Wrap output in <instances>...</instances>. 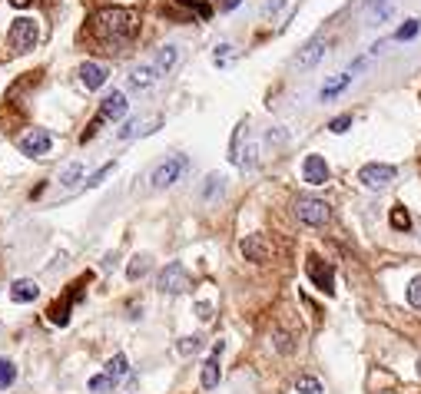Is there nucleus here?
Instances as JSON below:
<instances>
[{
    "label": "nucleus",
    "mask_w": 421,
    "mask_h": 394,
    "mask_svg": "<svg viewBox=\"0 0 421 394\" xmlns=\"http://www.w3.org/2000/svg\"><path fill=\"white\" fill-rule=\"evenodd\" d=\"M296 391L299 394H322V381L312 378V375H302V378L296 381Z\"/></svg>",
    "instance_id": "a878e982"
},
{
    "label": "nucleus",
    "mask_w": 421,
    "mask_h": 394,
    "mask_svg": "<svg viewBox=\"0 0 421 394\" xmlns=\"http://www.w3.org/2000/svg\"><path fill=\"white\" fill-rule=\"evenodd\" d=\"M302 176H305V182L309 186H326L328 182V163L322 159V156H305V163H302Z\"/></svg>",
    "instance_id": "9d476101"
},
{
    "label": "nucleus",
    "mask_w": 421,
    "mask_h": 394,
    "mask_svg": "<svg viewBox=\"0 0 421 394\" xmlns=\"http://www.w3.org/2000/svg\"><path fill=\"white\" fill-rule=\"evenodd\" d=\"M418 378H421V358H418Z\"/></svg>",
    "instance_id": "58836bf2"
},
{
    "label": "nucleus",
    "mask_w": 421,
    "mask_h": 394,
    "mask_svg": "<svg viewBox=\"0 0 421 394\" xmlns=\"http://www.w3.org/2000/svg\"><path fill=\"white\" fill-rule=\"evenodd\" d=\"M421 30V20H405L401 27L395 30V40H411V37H418Z\"/></svg>",
    "instance_id": "cd10ccee"
},
{
    "label": "nucleus",
    "mask_w": 421,
    "mask_h": 394,
    "mask_svg": "<svg viewBox=\"0 0 421 394\" xmlns=\"http://www.w3.org/2000/svg\"><path fill=\"white\" fill-rule=\"evenodd\" d=\"M199 384H203L206 391H213L219 384V358H209L203 365V371H199Z\"/></svg>",
    "instance_id": "aec40b11"
},
{
    "label": "nucleus",
    "mask_w": 421,
    "mask_h": 394,
    "mask_svg": "<svg viewBox=\"0 0 421 394\" xmlns=\"http://www.w3.org/2000/svg\"><path fill=\"white\" fill-rule=\"evenodd\" d=\"M305 272H309V278H312V282L322 288L326 295H332V292H335V269H332L328 262H322V258L312 255L309 262H305Z\"/></svg>",
    "instance_id": "0eeeda50"
},
{
    "label": "nucleus",
    "mask_w": 421,
    "mask_h": 394,
    "mask_svg": "<svg viewBox=\"0 0 421 394\" xmlns=\"http://www.w3.org/2000/svg\"><path fill=\"white\" fill-rule=\"evenodd\" d=\"M37 295H40V285L33 278H17L14 285H10V299L17 305H30V301H37Z\"/></svg>",
    "instance_id": "2eb2a0df"
},
{
    "label": "nucleus",
    "mask_w": 421,
    "mask_h": 394,
    "mask_svg": "<svg viewBox=\"0 0 421 394\" xmlns=\"http://www.w3.org/2000/svg\"><path fill=\"white\" fill-rule=\"evenodd\" d=\"M10 3H14V7H17V10H20V7H27V3H30V0H10Z\"/></svg>",
    "instance_id": "4c0bfd02"
},
{
    "label": "nucleus",
    "mask_w": 421,
    "mask_h": 394,
    "mask_svg": "<svg viewBox=\"0 0 421 394\" xmlns=\"http://www.w3.org/2000/svg\"><path fill=\"white\" fill-rule=\"evenodd\" d=\"M163 126V116L160 113H153V116H143V120H133L126 123L120 129V139H136V136H150V133H156Z\"/></svg>",
    "instance_id": "1a4fd4ad"
},
{
    "label": "nucleus",
    "mask_w": 421,
    "mask_h": 394,
    "mask_svg": "<svg viewBox=\"0 0 421 394\" xmlns=\"http://www.w3.org/2000/svg\"><path fill=\"white\" fill-rule=\"evenodd\" d=\"M156 288H160L163 295H183V292H190L192 278H190V272H186V265H183V262H169L163 272L156 275Z\"/></svg>",
    "instance_id": "20e7f679"
},
{
    "label": "nucleus",
    "mask_w": 421,
    "mask_h": 394,
    "mask_svg": "<svg viewBox=\"0 0 421 394\" xmlns=\"http://www.w3.org/2000/svg\"><path fill=\"white\" fill-rule=\"evenodd\" d=\"M73 299H77V292H70L67 299H63V301H56L54 308H50V322H54V325L63 328V325L70 322V305H73Z\"/></svg>",
    "instance_id": "6ab92c4d"
},
{
    "label": "nucleus",
    "mask_w": 421,
    "mask_h": 394,
    "mask_svg": "<svg viewBox=\"0 0 421 394\" xmlns=\"http://www.w3.org/2000/svg\"><path fill=\"white\" fill-rule=\"evenodd\" d=\"M408 305H411V308H421V275H415V278L408 282Z\"/></svg>",
    "instance_id": "c85d7f7f"
},
{
    "label": "nucleus",
    "mask_w": 421,
    "mask_h": 394,
    "mask_svg": "<svg viewBox=\"0 0 421 394\" xmlns=\"http://www.w3.org/2000/svg\"><path fill=\"white\" fill-rule=\"evenodd\" d=\"M176 352L179 354H199L203 352V335H186V338H179V345H176Z\"/></svg>",
    "instance_id": "b1692460"
},
{
    "label": "nucleus",
    "mask_w": 421,
    "mask_h": 394,
    "mask_svg": "<svg viewBox=\"0 0 421 394\" xmlns=\"http://www.w3.org/2000/svg\"><path fill=\"white\" fill-rule=\"evenodd\" d=\"M7 40L14 47L17 54H30L37 40H40V27H37V20H30V17H17L10 30H7Z\"/></svg>",
    "instance_id": "7ed1b4c3"
},
{
    "label": "nucleus",
    "mask_w": 421,
    "mask_h": 394,
    "mask_svg": "<svg viewBox=\"0 0 421 394\" xmlns=\"http://www.w3.org/2000/svg\"><path fill=\"white\" fill-rule=\"evenodd\" d=\"M107 77H109V73H107V67H103V63L86 60V63L80 67V83L86 86V90H100V86L107 83Z\"/></svg>",
    "instance_id": "f8f14e48"
},
{
    "label": "nucleus",
    "mask_w": 421,
    "mask_h": 394,
    "mask_svg": "<svg viewBox=\"0 0 421 394\" xmlns=\"http://www.w3.org/2000/svg\"><path fill=\"white\" fill-rule=\"evenodd\" d=\"M176 60H179V47L176 43H166V47H160V54H156V73H169V70L176 67Z\"/></svg>",
    "instance_id": "f3484780"
},
{
    "label": "nucleus",
    "mask_w": 421,
    "mask_h": 394,
    "mask_svg": "<svg viewBox=\"0 0 421 394\" xmlns=\"http://www.w3.org/2000/svg\"><path fill=\"white\" fill-rule=\"evenodd\" d=\"M289 0H266V3H262V14L266 17H275L279 14V10H282V7H286Z\"/></svg>",
    "instance_id": "72a5a7b5"
},
{
    "label": "nucleus",
    "mask_w": 421,
    "mask_h": 394,
    "mask_svg": "<svg viewBox=\"0 0 421 394\" xmlns=\"http://www.w3.org/2000/svg\"><path fill=\"white\" fill-rule=\"evenodd\" d=\"M229 43H219L216 47V54H213V63H216V67H222V63H226V60H229Z\"/></svg>",
    "instance_id": "f704fd0d"
},
{
    "label": "nucleus",
    "mask_w": 421,
    "mask_h": 394,
    "mask_svg": "<svg viewBox=\"0 0 421 394\" xmlns=\"http://www.w3.org/2000/svg\"><path fill=\"white\" fill-rule=\"evenodd\" d=\"M80 176H83V166L73 163V166H67V169H63L60 182H63V186H77V182H80Z\"/></svg>",
    "instance_id": "7c9ffc66"
},
{
    "label": "nucleus",
    "mask_w": 421,
    "mask_h": 394,
    "mask_svg": "<svg viewBox=\"0 0 421 394\" xmlns=\"http://www.w3.org/2000/svg\"><path fill=\"white\" fill-rule=\"evenodd\" d=\"M239 7V0H222V10H236Z\"/></svg>",
    "instance_id": "e433bc0d"
},
{
    "label": "nucleus",
    "mask_w": 421,
    "mask_h": 394,
    "mask_svg": "<svg viewBox=\"0 0 421 394\" xmlns=\"http://www.w3.org/2000/svg\"><path fill=\"white\" fill-rule=\"evenodd\" d=\"M349 126H352V116H335V120L328 123L332 133H349Z\"/></svg>",
    "instance_id": "473e14b6"
},
{
    "label": "nucleus",
    "mask_w": 421,
    "mask_h": 394,
    "mask_svg": "<svg viewBox=\"0 0 421 394\" xmlns=\"http://www.w3.org/2000/svg\"><path fill=\"white\" fill-rule=\"evenodd\" d=\"M222 189H226V179L219 176V173H209L203 182V189H199V196H203V203H213L216 196H222Z\"/></svg>",
    "instance_id": "a211bd4d"
},
{
    "label": "nucleus",
    "mask_w": 421,
    "mask_h": 394,
    "mask_svg": "<svg viewBox=\"0 0 421 394\" xmlns=\"http://www.w3.org/2000/svg\"><path fill=\"white\" fill-rule=\"evenodd\" d=\"M395 179H398V169L388 163H365L358 169V182L365 189H385V186H392Z\"/></svg>",
    "instance_id": "423d86ee"
},
{
    "label": "nucleus",
    "mask_w": 421,
    "mask_h": 394,
    "mask_svg": "<svg viewBox=\"0 0 421 394\" xmlns=\"http://www.w3.org/2000/svg\"><path fill=\"white\" fill-rule=\"evenodd\" d=\"M156 77H160L156 67H136L133 73L126 77V83H130V90H139V93H143V90H150L153 83H156Z\"/></svg>",
    "instance_id": "dca6fc26"
},
{
    "label": "nucleus",
    "mask_w": 421,
    "mask_h": 394,
    "mask_svg": "<svg viewBox=\"0 0 421 394\" xmlns=\"http://www.w3.org/2000/svg\"><path fill=\"white\" fill-rule=\"evenodd\" d=\"M296 216H299V222L319 229V226H326L328 219H332V209H328V203H322V199L302 196V199H296Z\"/></svg>",
    "instance_id": "39448f33"
},
{
    "label": "nucleus",
    "mask_w": 421,
    "mask_h": 394,
    "mask_svg": "<svg viewBox=\"0 0 421 394\" xmlns=\"http://www.w3.org/2000/svg\"><path fill=\"white\" fill-rule=\"evenodd\" d=\"M126 365H130V361H126V354H113V358L107 361V375L113 381H123V378H126V371H130Z\"/></svg>",
    "instance_id": "4be33fe9"
},
{
    "label": "nucleus",
    "mask_w": 421,
    "mask_h": 394,
    "mask_svg": "<svg viewBox=\"0 0 421 394\" xmlns=\"http://www.w3.org/2000/svg\"><path fill=\"white\" fill-rule=\"evenodd\" d=\"M14 381H17V368H14V361L0 358V391H7V388H10Z\"/></svg>",
    "instance_id": "393cba45"
},
{
    "label": "nucleus",
    "mask_w": 421,
    "mask_h": 394,
    "mask_svg": "<svg viewBox=\"0 0 421 394\" xmlns=\"http://www.w3.org/2000/svg\"><path fill=\"white\" fill-rule=\"evenodd\" d=\"M136 14L126 10V7H103L93 14V33L103 43H126L136 37Z\"/></svg>",
    "instance_id": "f257e3e1"
},
{
    "label": "nucleus",
    "mask_w": 421,
    "mask_h": 394,
    "mask_svg": "<svg viewBox=\"0 0 421 394\" xmlns=\"http://www.w3.org/2000/svg\"><path fill=\"white\" fill-rule=\"evenodd\" d=\"M146 272H150V255H136L133 262H130V269H126V278H130V282H139Z\"/></svg>",
    "instance_id": "5701e85b"
},
{
    "label": "nucleus",
    "mask_w": 421,
    "mask_h": 394,
    "mask_svg": "<svg viewBox=\"0 0 421 394\" xmlns=\"http://www.w3.org/2000/svg\"><path fill=\"white\" fill-rule=\"evenodd\" d=\"M113 169H116V163H107L103 169H100V173H93V176H90V182H86V186H90V189H93V186H100V182H103V179L113 173Z\"/></svg>",
    "instance_id": "2f4dec72"
},
{
    "label": "nucleus",
    "mask_w": 421,
    "mask_h": 394,
    "mask_svg": "<svg viewBox=\"0 0 421 394\" xmlns=\"http://www.w3.org/2000/svg\"><path fill=\"white\" fill-rule=\"evenodd\" d=\"M196 312H199L203 322H213V305H209V301H199V305H196Z\"/></svg>",
    "instance_id": "c9c22d12"
},
{
    "label": "nucleus",
    "mask_w": 421,
    "mask_h": 394,
    "mask_svg": "<svg viewBox=\"0 0 421 394\" xmlns=\"http://www.w3.org/2000/svg\"><path fill=\"white\" fill-rule=\"evenodd\" d=\"M126 109H130L126 96H123V93H109L107 100L100 103V120H123V116H126Z\"/></svg>",
    "instance_id": "ddd939ff"
},
{
    "label": "nucleus",
    "mask_w": 421,
    "mask_h": 394,
    "mask_svg": "<svg viewBox=\"0 0 421 394\" xmlns=\"http://www.w3.org/2000/svg\"><path fill=\"white\" fill-rule=\"evenodd\" d=\"M349 83H352V73H339V77H332V80L322 86V100H335V96L349 86Z\"/></svg>",
    "instance_id": "412c9836"
},
{
    "label": "nucleus",
    "mask_w": 421,
    "mask_h": 394,
    "mask_svg": "<svg viewBox=\"0 0 421 394\" xmlns=\"http://www.w3.org/2000/svg\"><path fill=\"white\" fill-rule=\"evenodd\" d=\"M239 249H243V255L249 262H269V255H272V245L266 235H245Z\"/></svg>",
    "instance_id": "9b49d317"
},
{
    "label": "nucleus",
    "mask_w": 421,
    "mask_h": 394,
    "mask_svg": "<svg viewBox=\"0 0 421 394\" xmlns=\"http://www.w3.org/2000/svg\"><path fill=\"white\" fill-rule=\"evenodd\" d=\"M326 47H328V43L322 40V37H315V40L309 43V47H305L299 56H296V67H299V70H312L315 63L326 56Z\"/></svg>",
    "instance_id": "4468645a"
},
{
    "label": "nucleus",
    "mask_w": 421,
    "mask_h": 394,
    "mask_svg": "<svg viewBox=\"0 0 421 394\" xmlns=\"http://www.w3.org/2000/svg\"><path fill=\"white\" fill-rule=\"evenodd\" d=\"M113 384H116V381L109 378V375H96V378H90V391H93V394L113 391Z\"/></svg>",
    "instance_id": "c756f323"
},
{
    "label": "nucleus",
    "mask_w": 421,
    "mask_h": 394,
    "mask_svg": "<svg viewBox=\"0 0 421 394\" xmlns=\"http://www.w3.org/2000/svg\"><path fill=\"white\" fill-rule=\"evenodd\" d=\"M17 146H20V152H24V156H30V159H33V156H47V152H50V146H54V139H50V133H47V129H30L27 136H20V143H17Z\"/></svg>",
    "instance_id": "6e6552de"
},
{
    "label": "nucleus",
    "mask_w": 421,
    "mask_h": 394,
    "mask_svg": "<svg viewBox=\"0 0 421 394\" xmlns=\"http://www.w3.org/2000/svg\"><path fill=\"white\" fill-rule=\"evenodd\" d=\"M190 173V156H169L166 163H160L156 169H153V189H169V186H176L179 179Z\"/></svg>",
    "instance_id": "f03ea898"
},
{
    "label": "nucleus",
    "mask_w": 421,
    "mask_h": 394,
    "mask_svg": "<svg viewBox=\"0 0 421 394\" xmlns=\"http://www.w3.org/2000/svg\"><path fill=\"white\" fill-rule=\"evenodd\" d=\"M392 226H395L398 232H408V229H411V216L405 212V205H395V209H392Z\"/></svg>",
    "instance_id": "bb28decb"
}]
</instances>
